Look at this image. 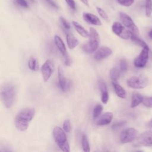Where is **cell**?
I'll use <instances>...</instances> for the list:
<instances>
[{
  "instance_id": "obj_1",
  "label": "cell",
  "mask_w": 152,
  "mask_h": 152,
  "mask_svg": "<svg viewBox=\"0 0 152 152\" xmlns=\"http://www.w3.org/2000/svg\"><path fill=\"white\" fill-rule=\"evenodd\" d=\"M35 110L32 107H26L19 112L16 115L14 124L16 128L20 131H26L28 126L30 122L33 119Z\"/></svg>"
},
{
  "instance_id": "obj_2",
  "label": "cell",
  "mask_w": 152,
  "mask_h": 152,
  "mask_svg": "<svg viewBox=\"0 0 152 152\" xmlns=\"http://www.w3.org/2000/svg\"><path fill=\"white\" fill-rule=\"evenodd\" d=\"M17 96V88L15 86L11 83H4L1 88V100L4 106L11 108Z\"/></svg>"
},
{
  "instance_id": "obj_3",
  "label": "cell",
  "mask_w": 152,
  "mask_h": 152,
  "mask_svg": "<svg viewBox=\"0 0 152 152\" xmlns=\"http://www.w3.org/2000/svg\"><path fill=\"white\" fill-rule=\"evenodd\" d=\"M53 139L62 152H71L65 132L59 126H55L53 132Z\"/></svg>"
},
{
  "instance_id": "obj_4",
  "label": "cell",
  "mask_w": 152,
  "mask_h": 152,
  "mask_svg": "<svg viewBox=\"0 0 152 152\" xmlns=\"http://www.w3.org/2000/svg\"><path fill=\"white\" fill-rule=\"evenodd\" d=\"M88 38V41L83 45L82 49L84 52L87 53H91L98 49L100 43L99 33L94 28H90Z\"/></svg>"
},
{
  "instance_id": "obj_5",
  "label": "cell",
  "mask_w": 152,
  "mask_h": 152,
  "mask_svg": "<svg viewBox=\"0 0 152 152\" xmlns=\"http://www.w3.org/2000/svg\"><path fill=\"white\" fill-rule=\"evenodd\" d=\"M129 87L133 89H142L147 86L148 80L147 76L143 74L138 76H132L129 77L126 81Z\"/></svg>"
},
{
  "instance_id": "obj_6",
  "label": "cell",
  "mask_w": 152,
  "mask_h": 152,
  "mask_svg": "<svg viewBox=\"0 0 152 152\" xmlns=\"http://www.w3.org/2000/svg\"><path fill=\"white\" fill-rule=\"evenodd\" d=\"M133 146L135 147H151L152 146V129L142 132L134 141Z\"/></svg>"
},
{
  "instance_id": "obj_7",
  "label": "cell",
  "mask_w": 152,
  "mask_h": 152,
  "mask_svg": "<svg viewBox=\"0 0 152 152\" xmlns=\"http://www.w3.org/2000/svg\"><path fill=\"white\" fill-rule=\"evenodd\" d=\"M138 136V131L134 128L124 129L120 135V141L122 144L134 142Z\"/></svg>"
},
{
  "instance_id": "obj_8",
  "label": "cell",
  "mask_w": 152,
  "mask_h": 152,
  "mask_svg": "<svg viewBox=\"0 0 152 152\" xmlns=\"http://www.w3.org/2000/svg\"><path fill=\"white\" fill-rule=\"evenodd\" d=\"M119 14L124 26L127 28L132 33L138 36L139 34V30L136 24L133 21L131 17L127 14L123 12H120Z\"/></svg>"
},
{
  "instance_id": "obj_9",
  "label": "cell",
  "mask_w": 152,
  "mask_h": 152,
  "mask_svg": "<svg viewBox=\"0 0 152 152\" xmlns=\"http://www.w3.org/2000/svg\"><path fill=\"white\" fill-rule=\"evenodd\" d=\"M112 30L114 34L122 39L128 40L131 38V32L119 22H115L112 26Z\"/></svg>"
},
{
  "instance_id": "obj_10",
  "label": "cell",
  "mask_w": 152,
  "mask_h": 152,
  "mask_svg": "<svg viewBox=\"0 0 152 152\" xmlns=\"http://www.w3.org/2000/svg\"><path fill=\"white\" fill-rule=\"evenodd\" d=\"M149 48L142 49L139 55L134 59V65L135 67L141 68L146 65L149 58Z\"/></svg>"
},
{
  "instance_id": "obj_11",
  "label": "cell",
  "mask_w": 152,
  "mask_h": 152,
  "mask_svg": "<svg viewBox=\"0 0 152 152\" xmlns=\"http://www.w3.org/2000/svg\"><path fill=\"white\" fill-rule=\"evenodd\" d=\"M54 70L53 62L50 59L46 60L42 65L40 71L43 80L45 82H47L50 78Z\"/></svg>"
},
{
  "instance_id": "obj_12",
  "label": "cell",
  "mask_w": 152,
  "mask_h": 152,
  "mask_svg": "<svg viewBox=\"0 0 152 152\" xmlns=\"http://www.w3.org/2000/svg\"><path fill=\"white\" fill-rule=\"evenodd\" d=\"M58 78L59 87L61 91L63 92L68 91L71 87V81L65 78L64 71L60 66L58 68Z\"/></svg>"
},
{
  "instance_id": "obj_13",
  "label": "cell",
  "mask_w": 152,
  "mask_h": 152,
  "mask_svg": "<svg viewBox=\"0 0 152 152\" xmlns=\"http://www.w3.org/2000/svg\"><path fill=\"white\" fill-rule=\"evenodd\" d=\"M112 53V50L110 48L107 46H102L96 51L94 55V58L96 61H101L109 56Z\"/></svg>"
},
{
  "instance_id": "obj_14",
  "label": "cell",
  "mask_w": 152,
  "mask_h": 152,
  "mask_svg": "<svg viewBox=\"0 0 152 152\" xmlns=\"http://www.w3.org/2000/svg\"><path fill=\"white\" fill-rule=\"evenodd\" d=\"M83 18L84 20L88 24L98 26L102 25V23L99 18L93 14L84 12L83 13Z\"/></svg>"
},
{
  "instance_id": "obj_15",
  "label": "cell",
  "mask_w": 152,
  "mask_h": 152,
  "mask_svg": "<svg viewBox=\"0 0 152 152\" xmlns=\"http://www.w3.org/2000/svg\"><path fill=\"white\" fill-rule=\"evenodd\" d=\"M113 115L110 112H106L101 115L96 121V125L99 126H103L109 125L112 121Z\"/></svg>"
},
{
  "instance_id": "obj_16",
  "label": "cell",
  "mask_w": 152,
  "mask_h": 152,
  "mask_svg": "<svg viewBox=\"0 0 152 152\" xmlns=\"http://www.w3.org/2000/svg\"><path fill=\"white\" fill-rule=\"evenodd\" d=\"M98 86L101 92V100L103 104H106L109 100V93L106 83L102 79L98 81Z\"/></svg>"
},
{
  "instance_id": "obj_17",
  "label": "cell",
  "mask_w": 152,
  "mask_h": 152,
  "mask_svg": "<svg viewBox=\"0 0 152 152\" xmlns=\"http://www.w3.org/2000/svg\"><path fill=\"white\" fill-rule=\"evenodd\" d=\"M54 42L56 47L58 48V50L60 51V52L62 54L63 56L67 54L66 47L65 45V43H64L62 39L58 35H55L54 36Z\"/></svg>"
},
{
  "instance_id": "obj_18",
  "label": "cell",
  "mask_w": 152,
  "mask_h": 152,
  "mask_svg": "<svg viewBox=\"0 0 152 152\" xmlns=\"http://www.w3.org/2000/svg\"><path fill=\"white\" fill-rule=\"evenodd\" d=\"M67 45L70 49H74L79 44L78 40L71 33H67L66 35Z\"/></svg>"
},
{
  "instance_id": "obj_19",
  "label": "cell",
  "mask_w": 152,
  "mask_h": 152,
  "mask_svg": "<svg viewBox=\"0 0 152 152\" xmlns=\"http://www.w3.org/2000/svg\"><path fill=\"white\" fill-rule=\"evenodd\" d=\"M143 96H142L141 94L134 92L132 94L131 97V104L130 106L131 108H134L137 106H138L140 103H142V100H143Z\"/></svg>"
},
{
  "instance_id": "obj_20",
  "label": "cell",
  "mask_w": 152,
  "mask_h": 152,
  "mask_svg": "<svg viewBox=\"0 0 152 152\" xmlns=\"http://www.w3.org/2000/svg\"><path fill=\"white\" fill-rule=\"evenodd\" d=\"M112 84L113 85L114 90L116 95L121 99H125L126 96V93L125 90L121 85H119L118 82L112 83Z\"/></svg>"
},
{
  "instance_id": "obj_21",
  "label": "cell",
  "mask_w": 152,
  "mask_h": 152,
  "mask_svg": "<svg viewBox=\"0 0 152 152\" xmlns=\"http://www.w3.org/2000/svg\"><path fill=\"white\" fill-rule=\"evenodd\" d=\"M72 23L74 28L80 36L86 38L89 37V32H88L80 24L75 21H73Z\"/></svg>"
},
{
  "instance_id": "obj_22",
  "label": "cell",
  "mask_w": 152,
  "mask_h": 152,
  "mask_svg": "<svg viewBox=\"0 0 152 152\" xmlns=\"http://www.w3.org/2000/svg\"><path fill=\"white\" fill-rule=\"evenodd\" d=\"M130 39L134 42L136 45L141 46L143 48H149L148 45L141 39H140V37H138V36L133 34L131 33V38Z\"/></svg>"
},
{
  "instance_id": "obj_23",
  "label": "cell",
  "mask_w": 152,
  "mask_h": 152,
  "mask_svg": "<svg viewBox=\"0 0 152 152\" xmlns=\"http://www.w3.org/2000/svg\"><path fill=\"white\" fill-rule=\"evenodd\" d=\"M121 72L119 68H116V67H114L110 69L109 75H110V78L111 79L112 83L118 82V80L120 77Z\"/></svg>"
},
{
  "instance_id": "obj_24",
  "label": "cell",
  "mask_w": 152,
  "mask_h": 152,
  "mask_svg": "<svg viewBox=\"0 0 152 152\" xmlns=\"http://www.w3.org/2000/svg\"><path fill=\"white\" fill-rule=\"evenodd\" d=\"M81 145L84 152H90L89 141L86 134H83L81 137Z\"/></svg>"
},
{
  "instance_id": "obj_25",
  "label": "cell",
  "mask_w": 152,
  "mask_h": 152,
  "mask_svg": "<svg viewBox=\"0 0 152 152\" xmlns=\"http://www.w3.org/2000/svg\"><path fill=\"white\" fill-rule=\"evenodd\" d=\"M103 111V106L100 104H97L93 110V117L94 119H97L101 115Z\"/></svg>"
},
{
  "instance_id": "obj_26",
  "label": "cell",
  "mask_w": 152,
  "mask_h": 152,
  "mask_svg": "<svg viewBox=\"0 0 152 152\" xmlns=\"http://www.w3.org/2000/svg\"><path fill=\"white\" fill-rule=\"evenodd\" d=\"M28 66L29 69L31 71H37L38 69L37 61L36 58H34L33 56H31L29 58V60L28 62Z\"/></svg>"
},
{
  "instance_id": "obj_27",
  "label": "cell",
  "mask_w": 152,
  "mask_h": 152,
  "mask_svg": "<svg viewBox=\"0 0 152 152\" xmlns=\"http://www.w3.org/2000/svg\"><path fill=\"white\" fill-rule=\"evenodd\" d=\"M145 9L146 16L150 17L152 14V0H145Z\"/></svg>"
},
{
  "instance_id": "obj_28",
  "label": "cell",
  "mask_w": 152,
  "mask_h": 152,
  "mask_svg": "<svg viewBox=\"0 0 152 152\" xmlns=\"http://www.w3.org/2000/svg\"><path fill=\"white\" fill-rule=\"evenodd\" d=\"M142 103L147 108H151L152 107V96H144Z\"/></svg>"
},
{
  "instance_id": "obj_29",
  "label": "cell",
  "mask_w": 152,
  "mask_h": 152,
  "mask_svg": "<svg viewBox=\"0 0 152 152\" xmlns=\"http://www.w3.org/2000/svg\"><path fill=\"white\" fill-rule=\"evenodd\" d=\"M96 10L99 14V15L105 21H109V17L107 15V14H106V12L102 9L100 7H96Z\"/></svg>"
},
{
  "instance_id": "obj_30",
  "label": "cell",
  "mask_w": 152,
  "mask_h": 152,
  "mask_svg": "<svg viewBox=\"0 0 152 152\" xmlns=\"http://www.w3.org/2000/svg\"><path fill=\"white\" fill-rule=\"evenodd\" d=\"M119 69L121 72H125L128 69V63L125 59H121L119 61Z\"/></svg>"
},
{
  "instance_id": "obj_31",
  "label": "cell",
  "mask_w": 152,
  "mask_h": 152,
  "mask_svg": "<svg viewBox=\"0 0 152 152\" xmlns=\"http://www.w3.org/2000/svg\"><path fill=\"white\" fill-rule=\"evenodd\" d=\"M63 129L65 132L69 133L71 132V122L69 119H66L64 121L63 123V126H62Z\"/></svg>"
},
{
  "instance_id": "obj_32",
  "label": "cell",
  "mask_w": 152,
  "mask_h": 152,
  "mask_svg": "<svg viewBox=\"0 0 152 152\" xmlns=\"http://www.w3.org/2000/svg\"><path fill=\"white\" fill-rule=\"evenodd\" d=\"M126 122L125 121H118V122H116L115 123H113L112 125V129L116 130V129H118L119 128H121V127H122L123 126H124L126 124Z\"/></svg>"
},
{
  "instance_id": "obj_33",
  "label": "cell",
  "mask_w": 152,
  "mask_h": 152,
  "mask_svg": "<svg viewBox=\"0 0 152 152\" xmlns=\"http://www.w3.org/2000/svg\"><path fill=\"white\" fill-rule=\"evenodd\" d=\"M117 1L121 5L126 7L131 6L134 2V0H117Z\"/></svg>"
},
{
  "instance_id": "obj_34",
  "label": "cell",
  "mask_w": 152,
  "mask_h": 152,
  "mask_svg": "<svg viewBox=\"0 0 152 152\" xmlns=\"http://www.w3.org/2000/svg\"><path fill=\"white\" fill-rule=\"evenodd\" d=\"M59 20H60V22L61 23V24L62 25V26L66 30H69L71 28V26H70V24L68 22V21L64 18V17H61L59 18Z\"/></svg>"
},
{
  "instance_id": "obj_35",
  "label": "cell",
  "mask_w": 152,
  "mask_h": 152,
  "mask_svg": "<svg viewBox=\"0 0 152 152\" xmlns=\"http://www.w3.org/2000/svg\"><path fill=\"white\" fill-rule=\"evenodd\" d=\"M15 4L23 8H27L28 7V4L26 0H14Z\"/></svg>"
},
{
  "instance_id": "obj_36",
  "label": "cell",
  "mask_w": 152,
  "mask_h": 152,
  "mask_svg": "<svg viewBox=\"0 0 152 152\" xmlns=\"http://www.w3.org/2000/svg\"><path fill=\"white\" fill-rule=\"evenodd\" d=\"M65 1L71 10L73 11L76 10V5L74 0H65Z\"/></svg>"
},
{
  "instance_id": "obj_37",
  "label": "cell",
  "mask_w": 152,
  "mask_h": 152,
  "mask_svg": "<svg viewBox=\"0 0 152 152\" xmlns=\"http://www.w3.org/2000/svg\"><path fill=\"white\" fill-rule=\"evenodd\" d=\"M49 5H50L52 8L55 9H58L59 6L57 5V4L55 2L54 0H45Z\"/></svg>"
},
{
  "instance_id": "obj_38",
  "label": "cell",
  "mask_w": 152,
  "mask_h": 152,
  "mask_svg": "<svg viewBox=\"0 0 152 152\" xmlns=\"http://www.w3.org/2000/svg\"><path fill=\"white\" fill-rule=\"evenodd\" d=\"M64 63H65V64L66 65H67V66L70 65V64H71V59H70L68 53L66 54L65 55H64Z\"/></svg>"
},
{
  "instance_id": "obj_39",
  "label": "cell",
  "mask_w": 152,
  "mask_h": 152,
  "mask_svg": "<svg viewBox=\"0 0 152 152\" xmlns=\"http://www.w3.org/2000/svg\"><path fill=\"white\" fill-rule=\"evenodd\" d=\"M147 128H150V129H152V118L147 124Z\"/></svg>"
},
{
  "instance_id": "obj_40",
  "label": "cell",
  "mask_w": 152,
  "mask_h": 152,
  "mask_svg": "<svg viewBox=\"0 0 152 152\" xmlns=\"http://www.w3.org/2000/svg\"><path fill=\"white\" fill-rule=\"evenodd\" d=\"M85 5L88 7L89 6V4H88V0H80Z\"/></svg>"
},
{
  "instance_id": "obj_41",
  "label": "cell",
  "mask_w": 152,
  "mask_h": 152,
  "mask_svg": "<svg viewBox=\"0 0 152 152\" xmlns=\"http://www.w3.org/2000/svg\"><path fill=\"white\" fill-rule=\"evenodd\" d=\"M148 37H149L151 39H152V29L150 30V31L148 32Z\"/></svg>"
},
{
  "instance_id": "obj_42",
  "label": "cell",
  "mask_w": 152,
  "mask_h": 152,
  "mask_svg": "<svg viewBox=\"0 0 152 152\" xmlns=\"http://www.w3.org/2000/svg\"><path fill=\"white\" fill-rule=\"evenodd\" d=\"M4 152H12L10 150H9V149H5L4 150Z\"/></svg>"
},
{
  "instance_id": "obj_43",
  "label": "cell",
  "mask_w": 152,
  "mask_h": 152,
  "mask_svg": "<svg viewBox=\"0 0 152 152\" xmlns=\"http://www.w3.org/2000/svg\"><path fill=\"white\" fill-rule=\"evenodd\" d=\"M135 152H143V151L141 150H138V151H136Z\"/></svg>"
},
{
  "instance_id": "obj_44",
  "label": "cell",
  "mask_w": 152,
  "mask_h": 152,
  "mask_svg": "<svg viewBox=\"0 0 152 152\" xmlns=\"http://www.w3.org/2000/svg\"><path fill=\"white\" fill-rule=\"evenodd\" d=\"M107 152H109V151H107Z\"/></svg>"
}]
</instances>
